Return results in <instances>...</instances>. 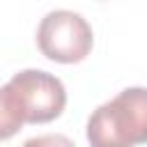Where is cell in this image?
I'll return each mask as SVG.
<instances>
[{"label":"cell","instance_id":"cell-5","mask_svg":"<svg viewBox=\"0 0 147 147\" xmlns=\"http://www.w3.org/2000/svg\"><path fill=\"white\" fill-rule=\"evenodd\" d=\"M23 147H76V145L62 133H44V136L25 140Z\"/></svg>","mask_w":147,"mask_h":147},{"label":"cell","instance_id":"cell-3","mask_svg":"<svg viewBox=\"0 0 147 147\" xmlns=\"http://www.w3.org/2000/svg\"><path fill=\"white\" fill-rule=\"evenodd\" d=\"M37 44L48 60L74 64L90 55L94 34L80 14L71 9H53L37 28Z\"/></svg>","mask_w":147,"mask_h":147},{"label":"cell","instance_id":"cell-4","mask_svg":"<svg viewBox=\"0 0 147 147\" xmlns=\"http://www.w3.org/2000/svg\"><path fill=\"white\" fill-rule=\"evenodd\" d=\"M23 117H21V110L18 106L14 103L7 85L0 87V140H7L11 136H16L23 126Z\"/></svg>","mask_w":147,"mask_h":147},{"label":"cell","instance_id":"cell-1","mask_svg":"<svg viewBox=\"0 0 147 147\" xmlns=\"http://www.w3.org/2000/svg\"><path fill=\"white\" fill-rule=\"evenodd\" d=\"M90 147H133L147 142V87H126L87 119Z\"/></svg>","mask_w":147,"mask_h":147},{"label":"cell","instance_id":"cell-2","mask_svg":"<svg viewBox=\"0 0 147 147\" xmlns=\"http://www.w3.org/2000/svg\"><path fill=\"white\" fill-rule=\"evenodd\" d=\"M7 90L21 110L23 122L46 124L62 115L67 106V90L62 80L41 69H25L9 78Z\"/></svg>","mask_w":147,"mask_h":147}]
</instances>
